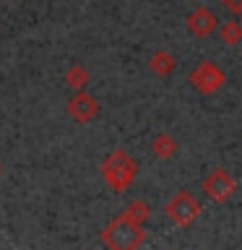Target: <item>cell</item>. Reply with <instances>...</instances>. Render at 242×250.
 Returning <instances> with one entry per match:
<instances>
[{
	"instance_id": "obj_1",
	"label": "cell",
	"mask_w": 242,
	"mask_h": 250,
	"mask_svg": "<svg viewBox=\"0 0 242 250\" xmlns=\"http://www.w3.org/2000/svg\"><path fill=\"white\" fill-rule=\"evenodd\" d=\"M138 175V162L125 151V148H115L104 156L101 162V180L109 185L112 193H125L133 185Z\"/></svg>"
},
{
	"instance_id": "obj_2",
	"label": "cell",
	"mask_w": 242,
	"mask_h": 250,
	"mask_svg": "<svg viewBox=\"0 0 242 250\" xmlns=\"http://www.w3.org/2000/svg\"><path fill=\"white\" fill-rule=\"evenodd\" d=\"M146 232L141 224H133L130 219H125L122 214L112 219L104 229H101V242L112 250H136L143 245Z\"/></svg>"
},
{
	"instance_id": "obj_3",
	"label": "cell",
	"mask_w": 242,
	"mask_h": 250,
	"mask_svg": "<svg viewBox=\"0 0 242 250\" xmlns=\"http://www.w3.org/2000/svg\"><path fill=\"white\" fill-rule=\"evenodd\" d=\"M201 211H203L201 201L187 190H177L167 203H164V214H167V219L175 227H190L195 219L201 216Z\"/></svg>"
},
{
	"instance_id": "obj_4",
	"label": "cell",
	"mask_w": 242,
	"mask_h": 250,
	"mask_svg": "<svg viewBox=\"0 0 242 250\" xmlns=\"http://www.w3.org/2000/svg\"><path fill=\"white\" fill-rule=\"evenodd\" d=\"M190 83H193V89L198 94L211 97V94L222 91V86L226 83V73L216 65V62L203 60V62H198V65L190 70Z\"/></svg>"
},
{
	"instance_id": "obj_5",
	"label": "cell",
	"mask_w": 242,
	"mask_h": 250,
	"mask_svg": "<svg viewBox=\"0 0 242 250\" xmlns=\"http://www.w3.org/2000/svg\"><path fill=\"white\" fill-rule=\"evenodd\" d=\"M234 190H237V180H234V177H232V172H229V169H224V167L211 169L208 175L203 177V193H206L214 203L229 201Z\"/></svg>"
},
{
	"instance_id": "obj_6",
	"label": "cell",
	"mask_w": 242,
	"mask_h": 250,
	"mask_svg": "<svg viewBox=\"0 0 242 250\" xmlns=\"http://www.w3.org/2000/svg\"><path fill=\"white\" fill-rule=\"evenodd\" d=\"M68 115H70V120H76L78 125H86V123H91L94 117L99 115V109H101V104H99V99L94 97V94H89L86 89H81V91H76L73 97L68 99Z\"/></svg>"
},
{
	"instance_id": "obj_7",
	"label": "cell",
	"mask_w": 242,
	"mask_h": 250,
	"mask_svg": "<svg viewBox=\"0 0 242 250\" xmlns=\"http://www.w3.org/2000/svg\"><path fill=\"white\" fill-rule=\"evenodd\" d=\"M216 26H219V19H216V13L211 11L208 5H198L195 11L187 13V19H185V29L190 31L195 39L211 37L216 31Z\"/></svg>"
},
{
	"instance_id": "obj_8",
	"label": "cell",
	"mask_w": 242,
	"mask_h": 250,
	"mask_svg": "<svg viewBox=\"0 0 242 250\" xmlns=\"http://www.w3.org/2000/svg\"><path fill=\"white\" fill-rule=\"evenodd\" d=\"M175 68H177V60H175V55L167 52V50H156L151 58H148V70H151L154 76H159V78L172 76Z\"/></svg>"
},
{
	"instance_id": "obj_9",
	"label": "cell",
	"mask_w": 242,
	"mask_h": 250,
	"mask_svg": "<svg viewBox=\"0 0 242 250\" xmlns=\"http://www.w3.org/2000/svg\"><path fill=\"white\" fill-rule=\"evenodd\" d=\"M177 141L172 133H156V136L151 138V154L156 156V159H172V156L177 154Z\"/></svg>"
},
{
	"instance_id": "obj_10",
	"label": "cell",
	"mask_w": 242,
	"mask_h": 250,
	"mask_svg": "<svg viewBox=\"0 0 242 250\" xmlns=\"http://www.w3.org/2000/svg\"><path fill=\"white\" fill-rule=\"evenodd\" d=\"M219 39H222V44H240L242 42V21L237 19H229V21H224V23H219Z\"/></svg>"
},
{
	"instance_id": "obj_11",
	"label": "cell",
	"mask_w": 242,
	"mask_h": 250,
	"mask_svg": "<svg viewBox=\"0 0 242 250\" xmlns=\"http://www.w3.org/2000/svg\"><path fill=\"white\" fill-rule=\"evenodd\" d=\"M122 216H125V219H130L133 224H141V227H143L148 219H151V206H148L146 201L136 198V201H130L128 206H125Z\"/></svg>"
},
{
	"instance_id": "obj_12",
	"label": "cell",
	"mask_w": 242,
	"mask_h": 250,
	"mask_svg": "<svg viewBox=\"0 0 242 250\" xmlns=\"http://www.w3.org/2000/svg\"><path fill=\"white\" fill-rule=\"evenodd\" d=\"M65 86H70V89L73 91H81V89H86V86H89V70H86L83 65H70L68 70H65Z\"/></svg>"
},
{
	"instance_id": "obj_13",
	"label": "cell",
	"mask_w": 242,
	"mask_h": 250,
	"mask_svg": "<svg viewBox=\"0 0 242 250\" xmlns=\"http://www.w3.org/2000/svg\"><path fill=\"white\" fill-rule=\"evenodd\" d=\"M216 3H222V8H226V11L234 13V16L242 13V0H216Z\"/></svg>"
},
{
	"instance_id": "obj_14",
	"label": "cell",
	"mask_w": 242,
	"mask_h": 250,
	"mask_svg": "<svg viewBox=\"0 0 242 250\" xmlns=\"http://www.w3.org/2000/svg\"><path fill=\"white\" fill-rule=\"evenodd\" d=\"M240 21H242V13H240Z\"/></svg>"
}]
</instances>
